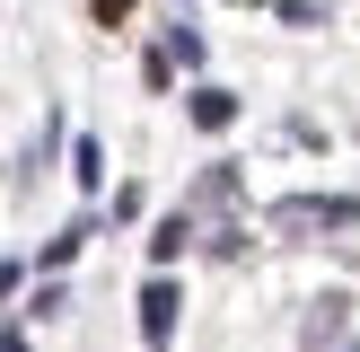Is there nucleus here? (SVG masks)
<instances>
[{
  "label": "nucleus",
  "mask_w": 360,
  "mask_h": 352,
  "mask_svg": "<svg viewBox=\"0 0 360 352\" xmlns=\"http://www.w3.org/2000/svg\"><path fill=\"white\" fill-rule=\"evenodd\" d=\"M264 220L273 229H360V203L352 194H281Z\"/></svg>",
  "instance_id": "1"
},
{
  "label": "nucleus",
  "mask_w": 360,
  "mask_h": 352,
  "mask_svg": "<svg viewBox=\"0 0 360 352\" xmlns=\"http://www.w3.org/2000/svg\"><path fill=\"white\" fill-rule=\"evenodd\" d=\"M193 123H202V132H229V123H238V97H229V88H193Z\"/></svg>",
  "instance_id": "4"
},
{
  "label": "nucleus",
  "mask_w": 360,
  "mask_h": 352,
  "mask_svg": "<svg viewBox=\"0 0 360 352\" xmlns=\"http://www.w3.org/2000/svg\"><path fill=\"white\" fill-rule=\"evenodd\" d=\"M79 246H88V220H70L62 238H44V264H70V256H79Z\"/></svg>",
  "instance_id": "6"
},
{
  "label": "nucleus",
  "mask_w": 360,
  "mask_h": 352,
  "mask_svg": "<svg viewBox=\"0 0 360 352\" xmlns=\"http://www.w3.org/2000/svg\"><path fill=\"white\" fill-rule=\"evenodd\" d=\"M176 308H185V299H176V282L158 273L150 291H141V334H150V344H167V334H176Z\"/></svg>",
  "instance_id": "2"
},
{
  "label": "nucleus",
  "mask_w": 360,
  "mask_h": 352,
  "mask_svg": "<svg viewBox=\"0 0 360 352\" xmlns=\"http://www.w3.org/2000/svg\"><path fill=\"white\" fill-rule=\"evenodd\" d=\"M343 317H352V299H343V291H326V299L308 308V352H326L334 334H343Z\"/></svg>",
  "instance_id": "3"
},
{
  "label": "nucleus",
  "mask_w": 360,
  "mask_h": 352,
  "mask_svg": "<svg viewBox=\"0 0 360 352\" xmlns=\"http://www.w3.org/2000/svg\"><path fill=\"white\" fill-rule=\"evenodd\" d=\"M185 238H193V203H185V211H167V220H158V238H150V256H158V264H176V256H185Z\"/></svg>",
  "instance_id": "5"
}]
</instances>
